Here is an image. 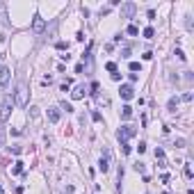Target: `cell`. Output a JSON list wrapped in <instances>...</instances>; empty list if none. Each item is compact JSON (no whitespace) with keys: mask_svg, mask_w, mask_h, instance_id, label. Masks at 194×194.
Here are the masks:
<instances>
[{"mask_svg":"<svg viewBox=\"0 0 194 194\" xmlns=\"http://www.w3.org/2000/svg\"><path fill=\"white\" fill-rule=\"evenodd\" d=\"M135 9H137L135 2H126V5H121V16H123V18H132Z\"/></svg>","mask_w":194,"mask_h":194,"instance_id":"5","label":"cell"},{"mask_svg":"<svg viewBox=\"0 0 194 194\" xmlns=\"http://www.w3.org/2000/svg\"><path fill=\"white\" fill-rule=\"evenodd\" d=\"M135 132H137V130L132 128V126H121V128H119V132H117V139L123 144V142H128L130 137H135Z\"/></svg>","mask_w":194,"mask_h":194,"instance_id":"3","label":"cell"},{"mask_svg":"<svg viewBox=\"0 0 194 194\" xmlns=\"http://www.w3.org/2000/svg\"><path fill=\"white\" fill-rule=\"evenodd\" d=\"M89 89H92L89 94H92V96H96V94H98V89H100V85H98V82H92V85H89Z\"/></svg>","mask_w":194,"mask_h":194,"instance_id":"13","label":"cell"},{"mask_svg":"<svg viewBox=\"0 0 194 194\" xmlns=\"http://www.w3.org/2000/svg\"><path fill=\"white\" fill-rule=\"evenodd\" d=\"M21 171H23V162L18 160V162H16V164H14V169H12V174L16 176V174H21Z\"/></svg>","mask_w":194,"mask_h":194,"instance_id":"12","label":"cell"},{"mask_svg":"<svg viewBox=\"0 0 194 194\" xmlns=\"http://www.w3.org/2000/svg\"><path fill=\"white\" fill-rule=\"evenodd\" d=\"M92 119H94V121H100V119H103V117H100V112H98V110H94V112H92Z\"/></svg>","mask_w":194,"mask_h":194,"instance_id":"19","label":"cell"},{"mask_svg":"<svg viewBox=\"0 0 194 194\" xmlns=\"http://www.w3.org/2000/svg\"><path fill=\"white\" fill-rule=\"evenodd\" d=\"M130 71H132V73H135V71H142L139 62H130Z\"/></svg>","mask_w":194,"mask_h":194,"instance_id":"16","label":"cell"},{"mask_svg":"<svg viewBox=\"0 0 194 194\" xmlns=\"http://www.w3.org/2000/svg\"><path fill=\"white\" fill-rule=\"evenodd\" d=\"M137 151H139V153H144V151H146V144H144V142H139V146H137Z\"/></svg>","mask_w":194,"mask_h":194,"instance_id":"26","label":"cell"},{"mask_svg":"<svg viewBox=\"0 0 194 194\" xmlns=\"http://www.w3.org/2000/svg\"><path fill=\"white\" fill-rule=\"evenodd\" d=\"M110 158H112L110 149H103V155H100V160H98V169H100L103 174H107V171H110Z\"/></svg>","mask_w":194,"mask_h":194,"instance_id":"4","label":"cell"},{"mask_svg":"<svg viewBox=\"0 0 194 194\" xmlns=\"http://www.w3.org/2000/svg\"><path fill=\"white\" fill-rule=\"evenodd\" d=\"M14 105H21V107L28 105V85H25V82L18 85V89H16V94H14Z\"/></svg>","mask_w":194,"mask_h":194,"instance_id":"1","label":"cell"},{"mask_svg":"<svg viewBox=\"0 0 194 194\" xmlns=\"http://www.w3.org/2000/svg\"><path fill=\"white\" fill-rule=\"evenodd\" d=\"M119 94H121V98H123V100H130V98L135 96V89H132L130 85H121V89H119Z\"/></svg>","mask_w":194,"mask_h":194,"instance_id":"6","label":"cell"},{"mask_svg":"<svg viewBox=\"0 0 194 194\" xmlns=\"http://www.w3.org/2000/svg\"><path fill=\"white\" fill-rule=\"evenodd\" d=\"M194 174H192V167L190 164H185V178H192Z\"/></svg>","mask_w":194,"mask_h":194,"instance_id":"20","label":"cell"},{"mask_svg":"<svg viewBox=\"0 0 194 194\" xmlns=\"http://www.w3.org/2000/svg\"><path fill=\"white\" fill-rule=\"evenodd\" d=\"M144 37H146V39H153V28H146V30H144Z\"/></svg>","mask_w":194,"mask_h":194,"instance_id":"21","label":"cell"},{"mask_svg":"<svg viewBox=\"0 0 194 194\" xmlns=\"http://www.w3.org/2000/svg\"><path fill=\"white\" fill-rule=\"evenodd\" d=\"M126 32H128L130 37H137V34H139V30H137V25H128V30H126Z\"/></svg>","mask_w":194,"mask_h":194,"instance_id":"15","label":"cell"},{"mask_svg":"<svg viewBox=\"0 0 194 194\" xmlns=\"http://www.w3.org/2000/svg\"><path fill=\"white\" fill-rule=\"evenodd\" d=\"M62 110H66V112H73V105H71V103H62Z\"/></svg>","mask_w":194,"mask_h":194,"instance_id":"24","label":"cell"},{"mask_svg":"<svg viewBox=\"0 0 194 194\" xmlns=\"http://www.w3.org/2000/svg\"><path fill=\"white\" fill-rule=\"evenodd\" d=\"M12 107H14V98L5 96V98H2V105H0V121H7V119H9Z\"/></svg>","mask_w":194,"mask_h":194,"instance_id":"2","label":"cell"},{"mask_svg":"<svg viewBox=\"0 0 194 194\" xmlns=\"http://www.w3.org/2000/svg\"><path fill=\"white\" fill-rule=\"evenodd\" d=\"M2 192H5V190H2V185H0V194H2Z\"/></svg>","mask_w":194,"mask_h":194,"instance_id":"30","label":"cell"},{"mask_svg":"<svg viewBox=\"0 0 194 194\" xmlns=\"http://www.w3.org/2000/svg\"><path fill=\"white\" fill-rule=\"evenodd\" d=\"M48 121L50 123H57L60 121V107H48Z\"/></svg>","mask_w":194,"mask_h":194,"instance_id":"8","label":"cell"},{"mask_svg":"<svg viewBox=\"0 0 194 194\" xmlns=\"http://www.w3.org/2000/svg\"><path fill=\"white\" fill-rule=\"evenodd\" d=\"M176 105H178V98H169V112H176Z\"/></svg>","mask_w":194,"mask_h":194,"instance_id":"14","label":"cell"},{"mask_svg":"<svg viewBox=\"0 0 194 194\" xmlns=\"http://www.w3.org/2000/svg\"><path fill=\"white\" fill-rule=\"evenodd\" d=\"M112 80H114V82H119V80H121V73H117V71H114V73H112Z\"/></svg>","mask_w":194,"mask_h":194,"instance_id":"25","label":"cell"},{"mask_svg":"<svg viewBox=\"0 0 194 194\" xmlns=\"http://www.w3.org/2000/svg\"><path fill=\"white\" fill-rule=\"evenodd\" d=\"M105 69H107V71H112V73H114V71H117V64H114V62H107V64H105Z\"/></svg>","mask_w":194,"mask_h":194,"instance_id":"22","label":"cell"},{"mask_svg":"<svg viewBox=\"0 0 194 194\" xmlns=\"http://www.w3.org/2000/svg\"><path fill=\"white\" fill-rule=\"evenodd\" d=\"M7 82H9V69L0 66V87H7Z\"/></svg>","mask_w":194,"mask_h":194,"instance_id":"9","label":"cell"},{"mask_svg":"<svg viewBox=\"0 0 194 194\" xmlns=\"http://www.w3.org/2000/svg\"><path fill=\"white\" fill-rule=\"evenodd\" d=\"M130 117H132V107H130V105H123V107H121V119L128 121Z\"/></svg>","mask_w":194,"mask_h":194,"instance_id":"11","label":"cell"},{"mask_svg":"<svg viewBox=\"0 0 194 194\" xmlns=\"http://www.w3.org/2000/svg\"><path fill=\"white\" fill-rule=\"evenodd\" d=\"M155 160H164V151L162 149H155Z\"/></svg>","mask_w":194,"mask_h":194,"instance_id":"18","label":"cell"},{"mask_svg":"<svg viewBox=\"0 0 194 194\" xmlns=\"http://www.w3.org/2000/svg\"><path fill=\"white\" fill-rule=\"evenodd\" d=\"M43 28H46V21H43L41 16H34V21H32V30H34V32H41Z\"/></svg>","mask_w":194,"mask_h":194,"instance_id":"10","label":"cell"},{"mask_svg":"<svg viewBox=\"0 0 194 194\" xmlns=\"http://www.w3.org/2000/svg\"><path fill=\"white\" fill-rule=\"evenodd\" d=\"M85 71V64H75V73H82Z\"/></svg>","mask_w":194,"mask_h":194,"instance_id":"27","label":"cell"},{"mask_svg":"<svg viewBox=\"0 0 194 194\" xmlns=\"http://www.w3.org/2000/svg\"><path fill=\"white\" fill-rule=\"evenodd\" d=\"M85 92H87V85H78V87L71 92V98H73V100H80V98H85Z\"/></svg>","mask_w":194,"mask_h":194,"instance_id":"7","label":"cell"},{"mask_svg":"<svg viewBox=\"0 0 194 194\" xmlns=\"http://www.w3.org/2000/svg\"><path fill=\"white\" fill-rule=\"evenodd\" d=\"M30 110H32V112H30V114H32V119H37V117H39V110H37V107H30Z\"/></svg>","mask_w":194,"mask_h":194,"instance_id":"29","label":"cell"},{"mask_svg":"<svg viewBox=\"0 0 194 194\" xmlns=\"http://www.w3.org/2000/svg\"><path fill=\"white\" fill-rule=\"evenodd\" d=\"M176 57H178V60H180V62H185V53H183V50H180V48H178V50H176Z\"/></svg>","mask_w":194,"mask_h":194,"instance_id":"23","label":"cell"},{"mask_svg":"<svg viewBox=\"0 0 194 194\" xmlns=\"http://www.w3.org/2000/svg\"><path fill=\"white\" fill-rule=\"evenodd\" d=\"M121 146H123V155H128L130 151H132V146H130L128 142H123V144H121Z\"/></svg>","mask_w":194,"mask_h":194,"instance_id":"17","label":"cell"},{"mask_svg":"<svg viewBox=\"0 0 194 194\" xmlns=\"http://www.w3.org/2000/svg\"><path fill=\"white\" fill-rule=\"evenodd\" d=\"M183 100H185V103H190V100H192V94H190V92H187V94H183Z\"/></svg>","mask_w":194,"mask_h":194,"instance_id":"28","label":"cell"}]
</instances>
